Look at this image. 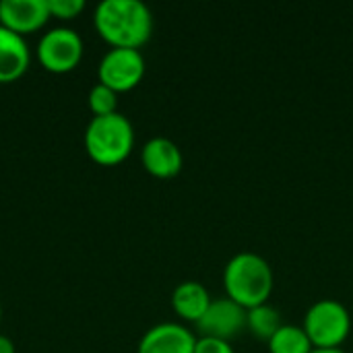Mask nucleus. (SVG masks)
Returning <instances> with one entry per match:
<instances>
[{
  "instance_id": "nucleus-1",
  "label": "nucleus",
  "mask_w": 353,
  "mask_h": 353,
  "mask_svg": "<svg viewBox=\"0 0 353 353\" xmlns=\"http://www.w3.org/2000/svg\"><path fill=\"white\" fill-rule=\"evenodd\" d=\"M93 25L110 48L139 50L153 33V14L141 0H103L93 10Z\"/></svg>"
},
{
  "instance_id": "nucleus-2",
  "label": "nucleus",
  "mask_w": 353,
  "mask_h": 353,
  "mask_svg": "<svg viewBox=\"0 0 353 353\" xmlns=\"http://www.w3.org/2000/svg\"><path fill=\"white\" fill-rule=\"evenodd\" d=\"M275 285L269 261L256 252L244 250L234 254L223 269V288L230 300L250 310L267 304Z\"/></svg>"
},
{
  "instance_id": "nucleus-3",
  "label": "nucleus",
  "mask_w": 353,
  "mask_h": 353,
  "mask_svg": "<svg viewBox=\"0 0 353 353\" xmlns=\"http://www.w3.org/2000/svg\"><path fill=\"white\" fill-rule=\"evenodd\" d=\"M85 151L97 165L112 168L128 159L134 147V128L130 120L116 112L110 116H93L85 128Z\"/></svg>"
},
{
  "instance_id": "nucleus-4",
  "label": "nucleus",
  "mask_w": 353,
  "mask_h": 353,
  "mask_svg": "<svg viewBox=\"0 0 353 353\" xmlns=\"http://www.w3.org/2000/svg\"><path fill=\"white\" fill-rule=\"evenodd\" d=\"M302 327L314 347H339L352 331V314L341 302L323 298L306 310Z\"/></svg>"
},
{
  "instance_id": "nucleus-5",
  "label": "nucleus",
  "mask_w": 353,
  "mask_h": 353,
  "mask_svg": "<svg viewBox=\"0 0 353 353\" xmlns=\"http://www.w3.org/2000/svg\"><path fill=\"white\" fill-rule=\"evenodd\" d=\"M85 54L83 37L70 27L48 29L35 48V58L39 66L54 74H66L74 70Z\"/></svg>"
},
{
  "instance_id": "nucleus-6",
  "label": "nucleus",
  "mask_w": 353,
  "mask_h": 353,
  "mask_svg": "<svg viewBox=\"0 0 353 353\" xmlns=\"http://www.w3.org/2000/svg\"><path fill=\"white\" fill-rule=\"evenodd\" d=\"M145 70L147 64L141 50L110 48L97 66V77L101 85L110 87L116 93H124L134 89L143 81Z\"/></svg>"
},
{
  "instance_id": "nucleus-7",
  "label": "nucleus",
  "mask_w": 353,
  "mask_h": 353,
  "mask_svg": "<svg viewBox=\"0 0 353 353\" xmlns=\"http://www.w3.org/2000/svg\"><path fill=\"white\" fill-rule=\"evenodd\" d=\"M201 337H217V339H234L246 329V308L236 304L234 300L215 298L211 300L207 312L196 323Z\"/></svg>"
},
{
  "instance_id": "nucleus-8",
  "label": "nucleus",
  "mask_w": 353,
  "mask_h": 353,
  "mask_svg": "<svg viewBox=\"0 0 353 353\" xmlns=\"http://www.w3.org/2000/svg\"><path fill=\"white\" fill-rule=\"evenodd\" d=\"M52 19L48 0H2L0 25L25 37L41 31Z\"/></svg>"
},
{
  "instance_id": "nucleus-9",
  "label": "nucleus",
  "mask_w": 353,
  "mask_h": 353,
  "mask_svg": "<svg viewBox=\"0 0 353 353\" xmlns=\"http://www.w3.org/2000/svg\"><path fill=\"white\" fill-rule=\"evenodd\" d=\"M196 335L180 323H159L139 341L137 353H194Z\"/></svg>"
},
{
  "instance_id": "nucleus-10",
  "label": "nucleus",
  "mask_w": 353,
  "mask_h": 353,
  "mask_svg": "<svg viewBox=\"0 0 353 353\" xmlns=\"http://www.w3.org/2000/svg\"><path fill=\"white\" fill-rule=\"evenodd\" d=\"M143 168L155 178H174L184 163L180 147L168 137H153L141 149Z\"/></svg>"
},
{
  "instance_id": "nucleus-11",
  "label": "nucleus",
  "mask_w": 353,
  "mask_h": 353,
  "mask_svg": "<svg viewBox=\"0 0 353 353\" xmlns=\"http://www.w3.org/2000/svg\"><path fill=\"white\" fill-rule=\"evenodd\" d=\"M31 64V50L25 37L0 25V85L19 81Z\"/></svg>"
},
{
  "instance_id": "nucleus-12",
  "label": "nucleus",
  "mask_w": 353,
  "mask_h": 353,
  "mask_svg": "<svg viewBox=\"0 0 353 353\" xmlns=\"http://www.w3.org/2000/svg\"><path fill=\"white\" fill-rule=\"evenodd\" d=\"M211 294L209 290L194 279L182 281L174 288L172 292V308L174 312L188 323H199L203 319V314L207 312L209 304H211Z\"/></svg>"
},
{
  "instance_id": "nucleus-13",
  "label": "nucleus",
  "mask_w": 353,
  "mask_h": 353,
  "mask_svg": "<svg viewBox=\"0 0 353 353\" xmlns=\"http://www.w3.org/2000/svg\"><path fill=\"white\" fill-rule=\"evenodd\" d=\"M314 350L310 337L306 335L304 327L298 325H281L275 335L269 339L271 353H310Z\"/></svg>"
},
{
  "instance_id": "nucleus-14",
  "label": "nucleus",
  "mask_w": 353,
  "mask_h": 353,
  "mask_svg": "<svg viewBox=\"0 0 353 353\" xmlns=\"http://www.w3.org/2000/svg\"><path fill=\"white\" fill-rule=\"evenodd\" d=\"M281 314L275 306H271L269 302L267 304H261V306H254L250 310H246V327L259 337V339H271L275 335V331L281 327Z\"/></svg>"
},
{
  "instance_id": "nucleus-15",
  "label": "nucleus",
  "mask_w": 353,
  "mask_h": 353,
  "mask_svg": "<svg viewBox=\"0 0 353 353\" xmlns=\"http://www.w3.org/2000/svg\"><path fill=\"white\" fill-rule=\"evenodd\" d=\"M87 101H89V110L93 116H110L118 112V93L101 83L91 87Z\"/></svg>"
},
{
  "instance_id": "nucleus-16",
  "label": "nucleus",
  "mask_w": 353,
  "mask_h": 353,
  "mask_svg": "<svg viewBox=\"0 0 353 353\" xmlns=\"http://www.w3.org/2000/svg\"><path fill=\"white\" fill-rule=\"evenodd\" d=\"M48 8L52 19L58 21H72L85 10L83 0H48Z\"/></svg>"
},
{
  "instance_id": "nucleus-17",
  "label": "nucleus",
  "mask_w": 353,
  "mask_h": 353,
  "mask_svg": "<svg viewBox=\"0 0 353 353\" xmlns=\"http://www.w3.org/2000/svg\"><path fill=\"white\" fill-rule=\"evenodd\" d=\"M194 353H236L234 345L217 337H196Z\"/></svg>"
},
{
  "instance_id": "nucleus-18",
  "label": "nucleus",
  "mask_w": 353,
  "mask_h": 353,
  "mask_svg": "<svg viewBox=\"0 0 353 353\" xmlns=\"http://www.w3.org/2000/svg\"><path fill=\"white\" fill-rule=\"evenodd\" d=\"M0 353H17L12 339L6 335H0Z\"/></svg>"
},
{
  "instance_id": "nucleus-19",
  "label": "nucleus",
  "mask_w": 353,
  "mask_h": 353,
  "mask_svg": "<svg viewBox=\"0 0 353 353\" xmlns=\"http://www.w3.org/2000/svg\"><path fill=\"white\" fill-rule=\"evenodd\" d=\"M310 353H345L341 347H314Z\"/></svg>"
},
{
  "instance_id": "nucleus-20",
  "label": "nucleus",
  "mask_w": 353,
  "mask_h": 353,
  "mask_svg": "<svg viewBox=\"0 0 353 353\" xmlns=\"http://www.w3.org/2000/svg\"><path fill=\"white\" fill-rule=\"evenodd\" d=\"M0 323H2V304H0Z\"/></svg>"
}]
</instances>
